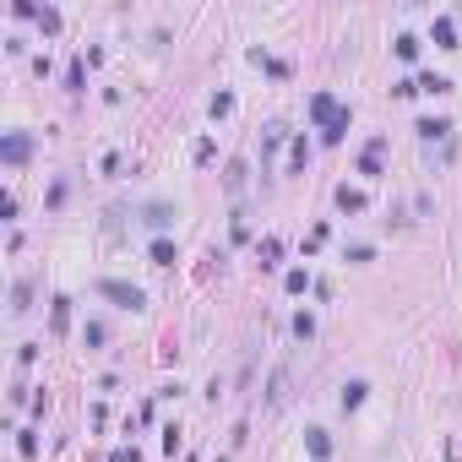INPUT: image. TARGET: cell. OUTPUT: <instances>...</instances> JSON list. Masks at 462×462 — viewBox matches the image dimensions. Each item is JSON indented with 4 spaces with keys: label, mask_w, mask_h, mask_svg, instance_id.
I'll return each mask as SVG.
<instances>
[{
    "label": "cell",
    "mask_w": 462,
    "mask_h": 462,
    "mask_svg": "<svg viewBox=\"0 0 462 462\" xmlns=\"http://www.w3.org/2000/svg\"><path fill=\"white\" fill-rule=\"evenodd\" d=\"M98 294H104V300H114L120 310H142V305H147V294H142L136 283H120V278H104V283H98Z\"/></svg>",
    "instance_id": "1"
},
{
    "label": "cell",
    "mask_w": 462,
    "mask_h": 462,
    "mask_svg": "<svg viewBox=\"0 0 462 462\" xmlns=\"http://www.w3.org/2000/svg\"><path fill=\"white\" fill-rule=\"evenodd\" d=\"M0 158H5L11 169H16V163H27V158H33V136H27V131H11V136L0 142Z\"/></svg>",
    "instance_id": "2"
},
{
    "label": "cell",
    "mask_w": 462,
    "mask_h": 462,
    "mask_svg": "<svg viewBox=\"0 0 462 462\" xmlns=\"http://www.w3.org/2000/svg\"><path fill=\"white\" fill-rule=\"evenodd\" d=\"M381 153H386V136H370V147L359 158V174H365V180H381Z\"/></svg>",
    "instance_id": "3"
},
{
    "label": "cell",
    "mask_w": 462,
    "mask_h": 462,
    "mask_svg": "<svg viewBox=\"0 0 462 462\" xmlns=\"http://www.w3.org/2000/svg\"><path fill=\"white\" fill-rule=\"evenodd\" d=\"M337 114H343V104H337L332 93H315V98H310V120H321V125H332Z\"/></svg>",
    "instance_id": "4"
},
{
    "label": "cell",
    "mask_w": 462,
    "mask_h": 462,
    "mask_svg": "<svg viewBox=\"0 0 462 462\" xmlns=\"http://www.w3.org/2000/svg\"><path fill=\"white\" fill-rule=\"evenodd\" d=\"M305 452H310L315 462H326V457H332V435H326L321 424H310V430H305Z\"/></svg>",
    "instance_id": "5"
},
{
    "label": "cell",
    "mask_w": 462,
    "mask_h": 462,
    "mask_svg": "<svg viewBox=\"0 0 462 462\" xmlns=\"http://www.w3.org/2000/svg\"><path fill=\"white\" fill-rule=\"evenodd\" d=\"M430 33H435V44H441V49H457V22H452V16H435V27H430Z\"/></svg>",
    "instance_id": "6"
},
{
    "label": "cell",
    "mask_w": 462,
    "mask_h": 462,
    "mask_svg": "<svg viewBox=\"0 0 462 462\" xmlns=\"http://www.w3.org/2000/svg\"><path fill=\"white\" fill-rule=\"evenodd\" d=\"M413 131H419L424 142H446V136H452V120H419Z\"/></svg>",
    "instance_id": "7"
},
{
    "label": "cell",
    "mask_w": 462,
    "mask_h": 462,
    "mask_svg": "<svg viewBox=\"0 0 462 462\" xmlns=\"http://www.w3.org/2000/svg\"><path fill=\"white\" fill-rule=\"evenodd\" d=\"M365 397H370V386H365V381H348V386H343V397H337V402H343V413H354V408H359Z\"/></svg>",
    "instance_id": "8"
},
{
    "label": "cell",
    "mask_w": 462,
    "mask_h": 462,
    "mask_svg": "<svg viewBox=\"0 0 462 462\" xmlns=\"http://www.w3.org/2000/svg\"><path fill=\"white\" fill-rule=\"evenodd\" d=\"M174 261H180L174 239H163V234H158V239H153V267H174Z\"/></svg>",
    "instance_id": "9"
},
{
    "label": "cell",
    "mask_w": 462,
    "mask_h": 462,
    "mask_svg": "<svg viewBox=\"0 0 462 462\" xmlns=\"http://www.w3.org/2000/svg\"><path fill=\"white\" fill-rule=\"evenodd\" d=\"M33 310V283H16L11 289V315H27Z\"/></svg>",
    "instance_id": "10"
},
{
    "label": "cell",
    "mask_w": 462,
    "mask_h": 462,
    "mask_svg": "<svg viewBox=\"0 0 462 462\" xmlns=\"http://www.w3.org/2000/svg\"><path fill=\"white\" fill-rule=\"evenodd\" d=\"M337 207H343V212H365V191H348V185H337Z\"/></svg>",
    "instance_id": "11"
},
{
    "label": "cell",
    "mask_w": 462,
    "mask_h": 462,
    "mask_svg": "<svg viewBox=\"0 0 462 462\" xmlns=\"http://www.w3.org/2000/svg\"><path fill=\"white\" fill-rule=\"evenodd\" d=\"M256 256H261V267L272 272V267L283 261V245H278V239H261V245H256Z\"/></svg>",
    "instance_id": "12"
},
{
    "label": "cell",
    "mask_w": 462,
    "mask_h": 462,
    "mask_svg": "<svg viewBox=\"0 0 462 462\" xmlns=\"http://www.w3.org/2000/svg\"><path fill=\"white\" fill-rule=\"evenodd\" d=\"M391 49H397V60H419V38H413V33H397Z\"/></svg>",
    "instance_id": "13"
},
{
    "label": "cell",
    "mask_w": 462,
    "mask_h": 462,
    "mask_svg": "<svg viewBox=\"0 0 462 462\" xmlns=\"http://www.w3.org/2000/svg\"><path fill=\"white\" fill-rule=\"evenodd\" d=\"M49 326H55V332H66V326H71V300H55V310H49Z\"/></svg>",
    "instance_id": "14"
},
{
    "label": "cell",
    "mask_w": 462,
    "mask_h": 462,
    "mask_svg": "<svg viewBox=\"0 0 462 462\" xmlns=\"http://www.w3.org/2000/svg\"><path fill=\"white\" fill-rule=\"evenodd\" d=\"M419 93H452V82L441 77V71H424V77H419Z\"/></svg>",
    "instance_id": "15"
},
{
    "label": "cell",
    "mask_w": 462,
    "mask_h": 462,
    "mask_svg": "<svg viewBox=\"0 0 462 462\" xmlns=\"http://www.w3.org/2000/svg\"><path fill=\"white\" fill-rule=\"evenodd\" d=\"M305 163H310V142L300 136V142H294V153H289V169H294V174H305Z\"/></svg>",
    "instance_id": "16"
},
{
    "label": "cell",
    "mask_w": 462,
    "mask_h": 462,
    "mask_svg": "<svg viewBox=\"0 0 462 462\" xmlns=\"http://www.w3.org/2000/svg\"><path fill=\"white\" fill-rule=\"evenodd\" d=\"M283 397H289V376H283V370H278V376H272V386H267V402H272V408H278V402H283Z\"/></svg>",
    "instance_id": "17"
},
{
    "label": "cell",
    "mask_w": 462,
    "mask_h": 462,
    "mask_svg": "<svg viewBox=\"0 0 462 462\" xmlns=\"http://www.w3.org/2000/svg\"><path fill=\"white\" fill-rule=\"evenodd\" d=\"M343 131H348V109H343V114H337V120L321 131V142H343Z\"/></svg>",
    "instance_id": "18"
},
{
    "label": "cell",
    "mask_w": 462,
    "mask_h": 462,
    "mask_svg": "<svg viewBox=\"0 0 462 462\" xmlns=\"http://www.w3.org/2000/svg\"><path fill=\"white\" fill-rule=\"evenodd\" d=\"M16 452H22V457H38V435L22 430V435H16Z\"/></svg>",
    "instance_id": "19"
},
{
    "label": "cell",
    "mask_w": 462,
    "mask_h": 462,
    "mask_svg": "<svg viewBox=\"0 0 462 462\" xmlns=\"http://www.w3.org/2000/svg\"><path fill=\"white\" fill-rule=\"evenodd\" d=\"M82 82H87V66H82V60H71V71H66V87H71V93H82Z\"/></svg>",
    "instance_id": "20"
},
{
    "label": "cell",
    "mask_w": 462,
    "mask_h": 462,
    "mask_svg": "<svg viewBox=\"0 0 462 462\" xmlns=\"http://www.w3.org/2000/svg\"><path fill=\"white\" fill-rule=\"evenodd\" d=\"M283 289H289V294H305V289H310V272H289Z\"/></svg>",
    "instance_id": "21"
},
{
    "label": "cell",
    "mask_w": 462,
    "mask_h": 462,
    "mask_svg": "<svg viewBox=\"0 0 462 462\" xmlns=\"http://www.w3.org/2000/svg\"><path fill=\"white\" fill-rule=\"evenodd\" d=\"M169 218H174L169 207H147V229H169Z\"/></svg>",
    "instance_id": "22"
},
{
    "label": "cell",
    "mask_w": 462,
    "mask_h": 462,
    "mask_svg": "<svg viewBox=\"0 0 462 462\" xmlns=\"http://www.w3.org/2000/svg\"><path fill=\"white\" fill-rule=\"evenodd\" d=\"M38 27H44V33H60V11L44 5V11H38Z\"/></svg>",
    "instance_id": "23"
},
{
    "label": "cell",
    "mask_w": 462,
    "mask_h": 462,
    "mask_svg": "<svg viewBox=\"0 0 462 462\" xmlns=\"http://www.w3.org/2000/svg\"><path fill=\"white\" fill-rule=\"evenodd\" d=\"M413 93H419V82H413V77H402V82H391V98H413Z\"/></svg>",
    "instance_id": "24"
},
{
    "label": "cell",
    "mask_w": 462,
    "mask_h": 462,
    "mask_svg": "<svg viewBox=\"0 0 462 462\" xmlns=\"http://www.w3.org/2000/svg\"><path fill=\"white\" fill-rule=\"evenodd\" d=\"M294 337H315V321H310L305 310H300V315H294Z\"/></svg>",
    "instance_id": "25"
},
{
    "label": "cell",
    "mask_w": 462,
    "mask_h": 462,
    "mask_svg": "<svg viewBox=\"0 0 462 462\" xmlns=\"http://www.w3.org/2000/svg\"><path fill=\"white\" fill-rule=\"evenodd\" d=\"M223 185H229V191H239V185H245V163H229V174H223Z\"/></svg>",
    "instance_id": "26"
},
{
    "label": "cell",
    "mask_w": 462,
    "mask_h": 462,
    "mask_svg": "<svg viewBox=\"0 0 462 462\" xmlns=\"http://www.w3.org/2000/svg\"><path fill=\"white\" fill-rule=\"evenodd\" d=\"M348 261H376V245H348Z\"/></svg>",
    "instance_id": "27"
},
{
    "label": "cell",
    "mask_w": 462,
    "mask_h": 462,
    "mask_svg": "<svg viewBox=\"0 0 462 462\" xmlns=\"http://www.w3.org/2000/svg\"><path fill=\"white\" fill-rule=\"evenodd\" d=\"M234 109V93H218V98H212V114H218V120H223V114H229Z\"/></svg>",
    "instance_id": "28"
},
{
    "label": "cell",
    "mask_w": 462,
    "mask_h": 462,
    "mask_svg": "<svg viewBox=\"0 0 462 462\" xmlns=\"http://www.w3.org/2000/svg\"><path fill=\"white\" fill-rule=\"evenodd\" d=\"M109 462H142L136 452H109Z\"/></svg>",
    "instance_id": "29"
}]
</instances>
